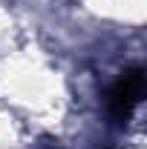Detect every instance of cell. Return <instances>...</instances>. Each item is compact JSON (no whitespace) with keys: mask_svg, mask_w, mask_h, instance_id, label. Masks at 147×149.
<instances>
[{"mask_svg":"<svg viewBox=\"0 0 147 149\" xmlns=\"http://www.w3.org/2000/svg\"><path fill=\"white\" fill-rule=\"evenodd\" d=\"M139 95H141V74L139 72L124 74V77L115 83V89L110 92V112L115 118L130 115V109L139 103Z\"/></svg>","mask_w":147,"mask_h":149,"instance_id":"cell-1","label":"cell"}]
</instances>
